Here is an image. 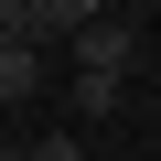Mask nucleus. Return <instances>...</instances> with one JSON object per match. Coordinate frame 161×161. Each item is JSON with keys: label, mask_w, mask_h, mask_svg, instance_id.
<instances>
[{"label": "nucleus", "mask_w": 161, "mask_h": 161, "mask_svg": "<svg viewBox=\"0 0 161 161\" xmlns=\"http://www.w3.org/2000/svg\"><path fill=\"white\" fill-rule=\"evenodd\" d=\"M54 97V43H0V108Z\"/></svg>", "instance_id": "f03ea898"}, {"label": "nucleus", "mask_w": 161, "mask_h": 161, "mask_svg": "<svg viewBox=\"0 0 161 161\" xmlns=\"http://www.w3.org/2000/svg\"><path fill=\"white\" fill-rule=\"evenodd\" d=\"M54 86H64V129H97V118H118L129 75H54Z\"/></svg>", "instance_id": "7ed1b4c3"}, {"label": "nucleus", "mask_w": 161, "mask_h": 161, "mask_svg": "<svg viewBox=\"0 0 161 161\" xmlns=\"http://www.w3.org/2000/svg\"><path fill=\"white\" fill-rule=\"evenodd\" d=\"M0 161H22V140H11V129H0Z\"/></svg>", "instance_id": "423d86ee"}, {"label": "nucleus", "mask_w": 161, "mask_h": 161, "mask_svg": "<svg viewBox=\"0 0 161 161\" xmlns=\"http://www.w3.org/2000/svg\"><path fill=\"white\" fill-rule=\"evenodd\" d=\"M108 0H22V22H32V43H64L75 22H97Z\"/></svg>", "instance_id": "20e7f679"}, {"label": "nucleus", "mask_w": 161, "mask_h": 161, "mask_svg": "<svg viewBox=\"0 0 161 161\" xmlns=\"http://www.w3.org/2000/svg\"><path fill=\"white\" fill-rule=\"evenodd\" d=\"M54 54H64V75H129L140 64V32H129V11H97V22H75Z\"/></svg>", "instance_id": "f257e3e1"}, {"label": "nucleus", "mask_w": 161, "mask_h": 161, "mask_svg": "<svg viewBox=\"0 0 161 161\" xmlns=\"http://www.w3.org/2000/svg\"><path fill=\"white\" fill-rule=\"evenodd\" d=\"M22 161H86V129H32Z\"/></svg>", "instance_id": "39448f33"}]
</instances>
